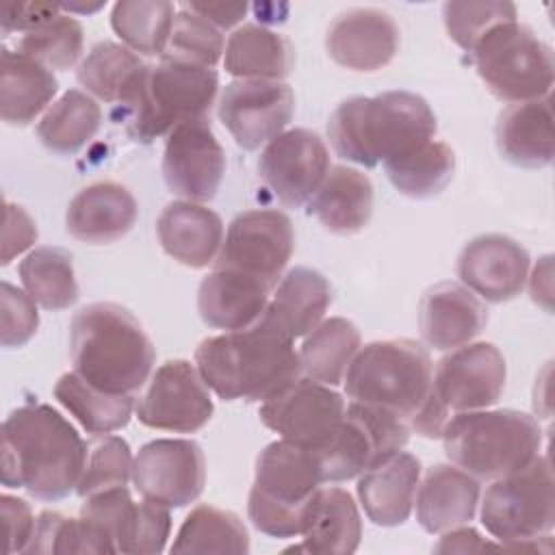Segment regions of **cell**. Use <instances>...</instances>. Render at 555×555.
<instances>
[{
    "instance_id": "cell-1",
    "label": "cell",
    "mask_w": 555,
    "mask_h": 555,
    "mask_svg": "<svg viewBox=\"0 0 555 555\" xmlns=\"http://www.w3.org/2000/svg\"><path fill=\"white\" fill-rule=\"evenodd\" d=\"M293 340L267 308L251 325L202 340L195 366L223 401H267L304 373Z\"/></svg>"
},
{
    "instance_id": "cell-2",
    "label": "cell",
    "mask_w": 555,
    "mask_h": 555,
    "mask_svg": "<svg viewBox=\"0 0 555 555\" xmlns=\"http://www.w3.org/2000/svg\"><path fill=\"white\" fill-rule=\"evenodd\" d=\"M87 444L52 405L26 403L2 423V486L41 501L65 499L80 481Z\"/></svg>"
},
{
    "instance_id": "cell-3",
    "label": "cell",
    "mask_w": 555,
    "mask_h": 555,
    "mask_svg": "<svg viewBox=\"0 0 555 555\" xmlns=\"http://www.w3.org/2000/svg\"><path fill=\"white\" fill-rule=\"evenodd\" d=\"M434 134V111L421 95L410 91L349 98L334 108L327 121L334 152L362 167L395 160L429 143Z\"/></svg>"
},
{
    "instance_id": "cell-4",
    "label": "cell",
    "mask_w": 555,
    "mask_h": 555,
    "mask_svg": "<svg viewBox=\"0 0 555 555\" xmlns=\"http://www.w3.org/2000/svg\"><path fill=\"white\" fill-rule=\"evenodd\" d=\"M74 373L111 395H134L150 377L156 351L141 323L111 301L89 304L69 323Z\"/></svg>"
},
{
    "instance_id": "cell-5",
    "label": "cell",
    "mask_w": 555,
    "mask_h": 555,
    "mask_svg": "<svg viewBox=\"0 0 555 555\" xmlns=\"http://www.w3.org/2000/svg\"><path fill=\"white\" fill-rule=\"evenodd\" d=\"M217 87L215 69L160 59V63L143 67L119 102L121 121L134 141L150 143L182 121L208 117Z\"/></svg>"
},
{
    "instance_id": "cell-6",
    "label": "cell",
    "mask_w": 555,
    "mask_h": 555,
    "mask_svg": "<svg viewBox=\"0 0 555 555\" xmlns=\"http://www.w3.org/2000/svg\"><path fill=\"white\" fill-rule=\"evenodd\" d=\"M447 457L475 479H499L527 466L540 451V423L518 410L453 414L440 434Z\"/></svg>"
},
{
    "instance_id": "cell-7",
    "label": "cell",
    "mask_w": 555,
    "mask_h": 555,
    "mask_svg": "<svg viewBox=\"0 0 555 555\" xmlns=\"http://www.w3.org/2000/svg\"><path fill=\"white\" fill-rule=\"evenodd\" d=\"M431 373L429 353L421 343L392 338L360 347L343 379L351 401L375 405L410 421L431 392Z\"/></svg>"
},
{
    "instance_id": "cell-8",
    "label": "cell",
    "mask_w": 555,
    "mask_h": 555,
    "mask_svg": "<svg viewBox=\"0 0 555 555\" xmlns=\"http://www.w3.org/2000/svg\"><path fill=\"white\" fill-rule=\"evenodd\" d=\"M323 483L319 455L288 440L267 444L256 460L247 514L251 525L271 538L301 533V516Z\"/></svg>"
},
{
    "instance_id": "cell-9",
    "label": "cell",
    "mask_w": 555,
    "mask_h": 555,
    "mask_svg": "<svg viewBox=\"0 0 555 555\" xmlns=\"http://www.w3.org/2000/svg\"><path fill=\"white\" fill-rule=\"evenodd\" d=\"M481 525L505 548L540 551L538 538L555 525L553 473L546 455H535L527 466L492 479L481 501Z\"/></svg>"
},
{
    "instance_id": "cell-10",
    "label": "cell",
    "mask_w": 555,
    "mask_h": 555,
    "mask_svg": "<svg viewBox=\"0 0 555 555\" xmlns=\"http://www.w3.org/2000/svg\"><path fill=\"white\" fill-rule=\"evenodd\" d=\"M479 78L503 102L548 98L553 87V50L518 20L488 30L470 50Z\"/></svg>"
},
{
    "instance_id": "cell-11",
    "label": "cell",
    "mask_w": 555,
    "mask_h": 555,
    "mask_svg": "<svg viewBox=\"0 0 555 555\" xmlns=\"http://www.w3.org/2000/svg\"><path fill=\"white\" fill-rule=\"evenodd\" d=\"M410 438V425L401 416L351 401L334 440L319 455L323 483L347 481L366 468L401 451Z\"/></svg>"
},
{
    "instance_id": "cell-12",
    "label": "cell",
    "mask_w": 555,
    "mask_h": 555,
    "mask_svg": "<svg viewBox=\"0 0 555 555\" xmlns=\"http://www.w3.org/2000/svg\"><path fill=\"white\" fill-rule=\"evenodd\" d=\"M295 245L291 219L271 208H256L236 215L225 232L215 260L217 269H232L278 286Z\"/></svg>"
},
{
    "instance_id": "cell-13",
    "label": "cell",
    "mask_w": 555,
    "mask_h": 555,
    "mask_svg": "<svg viewBox=\"0 0 555 555\" xmlns=\"http://www.w3.org/2000/svg\"><path fill=\"white\" fill-rule=\"evenodd\" d=\"M345 408V399L332 386L299 377L275 397L262 401L258 416L282 440L321 453L334 440Z\"/></svg>"
},
{
    "instance_id": "cell-14",
    "label": "cell",
    "mask_w": 555,
    "mask_h": 555,
    "mask_svg": "<svg viewBox=\"0 0 555 555\" xmlns=\"http://www.w3.org/2000/svg\"><path fill=\"white\" fill-rule=\"evenodd\" d=\"M505 358L492 343H466L438 360L431 373V397L449 414L486 410L505 388Z\"/></svg>"
},
{
    "instance_id": "cell-15",
    "label": "cell",
    "mask_w": 555,
    "mask_h": 555,
    "mask_svg": "<svg viewBox=\"0 0 555 555\" xmlns=\"http://www.w3.org/2000/svg\"><path fill=\"white\" fill-rule=\"evenodd\" d=\"M215 412L206 382L189 360H167L156 369L137 403V418L152 429L193 434Z\"/></svg>"
},
{
    "instance_id": "cell-16",
    "label": "cell",
    "mask_w": 555,
    "mask_h": 555,
    "mask_svg": "<svg viewBox=\"0 0 555 555\" xmlns=\"http://www.w3.org/2000/svg\"><path fill=\"white\" fill-rule=\"evenodd\" d=\"M132 483L143 499L167 507H184L204 490V451L195 440H152L139 449L132 462Z\"/></svg>"
},
{
    "instance_id": "cell-17",
    "label": "cell",
    "mask_w": 555,
    "mask_h": 555,
    "mask_svg": "<svg viewBox=\"0 0 555 555\" xmlns=\"http://www.w3.org/2000/svg\"><path fill=\"white\" fill-rule=\"evenodd\" d=\"M330 171V152L323 139L308 128L284 130L267 143L258 158V173L273 195L299 208L317 193Z\"/></svg>"
},
{
    "instance_id": "cell-18",
    "label": "cell",
    "mask_w": 555,
    "mask_h": 555,
    "mask_svg": "<svg viewBox=\"0 0 555 555\" xmlns=\"http://www.w3.org/2000/svg\"><path fill=\"white\" fill-rule=\"evenodd\" d=\"M295 95L282 80H234L219 98V119L243 150H258L284 132Z\"/></svg>"
},
{
    "instance_id": "cell-19",
    "label": "cell",
    "mask_w": 555,
    "mask_h": 555,
    "mask_svg": "<svg viewBox=\"0 0 555 555\" xmlns=\"http://www.w3.org/2000/svg\"><path fill=\"white\" fill-rule=\"evenodd\" d=\"M225 173V154L208 117L178 124L165 143L163 176L171 193L186 202H208Z\"/></svg>"
},
{
    "instance_id": "cell-20",
    "label": "cell",
    "mask_w": 555,
    "mask_h": 555,
    "mask_svg": "<svg viewBox=\"0 0 555 555\" xmlns=\"http://www.w3.org/2000/svg\"><path fill=\"white\" fill-rule=\"evenodd\" d=\"M529 273L527 249L505 234H481L464 245L457 278L486 301H509L525 288Z\"/></svg>"
},
{
    "instance_id": "cell-21",
    "label": "cell",
    "mask_w": 555,
    "mask_h": 555,
    "mask_svg": "<svg viewBox=\"0 0 555 555\" xmlns=\"http://www.w3.org/2000/svg\"><path fill=\"white\" fill-rule=\"evenodd\" d=\"M397 48L399 28L395 20L373 7L340 13L325 35L330 59L351 72H377L386 67L395 59Z\"/></svg>"
},
{
    "instance_id": "cell-22",
    "label": "cell",
    "mask_w": 555,
    "mask_h": 555,
    "mask_svg": "<svg viewBox=\"0 0 555 555\" xmlns=\"http://www.w3.org/2000/svg\"><path fill=\"white\" fill-rule=\"evenodd\" d=\"M488 323L483 304L455 282L431 286L418 306V325L423 340L440 351L470 343Z\"/></svg>"
},
{
    "instance_id": "cell-23",
    "label": "cell",
    "mask_w": 555,
    "mask_h": 555,
    "mask_svg": "<svg viewBox=\"0 0 555 555\" xmlns=\"http://www.w3.org/2000/svg\"><path fill=\"white\" fill-rule=\"evenodd\" d=\"M421 481V462L405 451H397L358 479V499L371 522L379 527L403 525L414 507Z\"/></svg>"
},
{
    "instance_id": "cell-24",
    "label": "cell",
    "mask_w": 555,
    "mask_h": 555,
    "mask_svg": "<svg viewBox=\"0 0 555 555\" xmlns=\"http://www.w3.org/2000/svg\"><path fill=\"white\" fill-rule=\"evenodd\" d=\"M137 221L132 193L117 182H95L74 195L65 212L67 232L91 245H108L126 236Z\"/></svg>"
},
{
    "instance_id": "cell-25",
    "label": "cell",
    "mask_w": 555,
    "mask_h": 555,
    "mask_svg": "<svg viewBox=\"0 0 555 555\" xmlns=\"http://www.w3.org/2000/svg\"><path fill=\"white\" fill-rule=\"evenodd\" d=\"M269 286L232 269L210 271L197 291V310L208 327L234 332L258 321L269 308Z\"/></svg>"
},
{
    "instance_id": "cell-26",
    "label": "cell",
    "mask_w": 555,
    "mask_h": 555,
    "mask_svg": "<svg viewBox=\"0 0 555 555\" xmlns=\"http://www.w3.org/2000/svg\"><path fill=\"white\" fill-rule=\"evenodd\" d=\"M163 249L184 267L204 269L212 264L223 245L221 217L197 202H171L156 221Z\"/></svg>"
},
{
    "instance_id": "cell-27",
    "label": "cell",
    "mask_w": 555,
    "mask_h": 555,
    "mask_svg": "<svg viewBox=\"0 0 555 555\" xmlns=\"http://www.w3.org/2000/svg\"><path fill=\"white\" fill-rule=\"evenodd\" d=\"M416 520L427 533H444L475 518L479 479L451 464L427 468L416 488Z\"/></svg>"
},
{
    "instance_id": "cell-28",
    "label": "cell",
    "mask_w": 555,
    "mask_h": 555,
    "mask_svg": "<svg viewBox=\"0 0 555 555\" xmlns=\"http://www.w3.org/2000/svg\"><path fill=\"white\" fill-rule=\"evenodd\" d=\"M299 535H304V544L288 551L330 555L353 553L360 546L362 520L351 494L336 486H319L304 509Z\"/></svg>"
},
{
    "instance_id": "cell-29",
    "label": "cell",
    "mask_w": 555,
    "mask_h": 555,
    "mask_svg": "<svg viewBox=\"0 0 555 555\" xmlns=\"http://www.w3.org/2000/svg\"><path fill=\"white\" fill-rule=\"evenodd\" d=\"M501 156L525 169H542L551 165L555 154L551 100L540 98L507 106L494 128Z\"/></svg>"
},
{
    "instance_id": "cell-30",
    "label": "cell",
    "mask_w": 555,
    "mask_h": 555,
    "mask_svg": "<svg viewBox=\"0 0 555 555\" xmlns=\"http://www.w3.org/2000/svg\"><path fill=\"white\" fill-rule=\"evenodd\" d=\"M308 215L334 234L360 232L373 215V184L353 167H330L325 180L308 202Z\"/></svg>"
},
{
    "instance_id": "cell-31",
    "label": "cell",
    "mask_w": 555,
    "mask_h": 555,
    "mask_svg": "<svg viewBox=\"0 0 555 555\" xmlns=\"http://www.w3.org/2000/svg\"><path fill=\"white\" fill-rule=\"evenodd\" d=\"M59 82L43 63L20 50L2 48L0 117L9 126L30 124L56 95Z\"/></svg>"
},
{
    "instance_id": "cell-32",
    "label": "cell",
    "mask_w": 555,
    "mask_h": 555,
    "mask_svg": "<svg viewBox=\"0 0 555 555\" xmlns=\"http://www.w3.org/2000/svg\"><path fill=\"white\" fill-rule=\"evenodd\" d=\"M295 63L291 41L258 24L236 28L225 43V72L238 80H282Z\"/></svg>"
},
{
    "instance_id": "cell-33",
    "label": "cell",
    "mask_w": 555,
    "mask_h": 555,
    "mask_svg": "<svg viewBox=\"0 0 555 555\" xmlns=\"http://www.w3.org/2000/svg\"><path fill=\"white\" fill-rule=\"evenodd\" d=\"M330 304L332 288L325 275L310 267H295L275 286L269 312L293 338H301L321 323Z\"/></svg>"
},
{
    "instance_id": "cell-34",
    "label": "cell",
    "mask_w": 555,
    "mask_h": 555,
    "mask_svg": "<svg viewBox=\"0 0 555 555\" xmlns=\"http://www.w3.org/2000/svg\"><path fill=\"white\" fill-rule=\"evenodd\" d=\"M54 399L93 436H104L126 427L134 408L132 395L98 390L74 371L59 377Z\"/></svg>"
},
{
    "instance_id": "cell-35",
    "label": "cell",
    "mask_w": 555,
    "mask_h": 555,
    "mask_svg": "<svg viewBox=\"0 0 555 555\" xmlns=\"http://www.w3.org/2000/svg\"><path fill=\"white\" fill-rule=\"evenodd\" d=\"M360 349L358 327L343 319L332 317L319 323L304 340L299 349L301 371L325 386H336L343 382L345 371Z\"/></svg>"
},
{
    "instance_id": "cell-36",
    "label": "cell",
    "mask_w": 555,
    "mask_h": 555,
    "mask_svg": "<svg viewBox=\"0 0 555 555\" xmlns=\"http://www.w3.org/2000/svg\"><path fill=\"white\" fill-rule=\"evenodd\" d=\"M100 104L80 89L65 91L37 124L39 141L56 154H76L100 128Z\"/></svg>"
},
{
    "instance_id": "cell-37",
    "label": "cell",
    "mask_w": 555,
    "mask_h": 555,
    "mask_svg": "<svg viewBox=\"0 0 555 555\" xmlns=\"http://www.w3.org/2000/svg\"><path fill=\"white\" fill-rule=\"evenodd\" d=\"M171 553H249V533L243 520L215 505H197L184 518Z\"/></svg>"
},
{
    "instance_id": "cell-38",
    "label": "cell",
    "mask_w": 555,
    "mask_h": 555,
    "mask_svg": "<svg viewBox=\"0 0 555 555\" xmlns=\"http://www.w3.org/2000/svg\"><path fill=\"white\" fill-rule=\"evenodd\" d=\"M26 293L46 310H65L78 299L72 254L63 247H37L20 262Z\"/></svg>"
},
{
    "instance_id": "cell-39",
    "label": "cell",
    "mask_w": 555,
    "mask_h": 555,
    "mask_svg": "<svg viewBox=\"0 0 555 555\" xmlns=\"http://www.w3.org/2000/svg\"><path fill=\"white\" fill-rule=\"evenodd\" d=\"M176 9L167 0H119L111 11V26L134 54L163 56Z\"/></svg>"
},
{
    "instance_id": "cell-40",
    "label": "cell",
    "mask_w": 555,
    "mask_h": 555,
    "mask_svg": "<svg viewBox=\"0 0 555 555\" xmlns=\"http://www.w3.org/2000/svg\"><path fill=\"white\" fill-rule=\"evenodd\" d=\"M143 67L145 63L130 48L115 41H100L78 65L76 78L95 98L119 104Z\"/></svg>"
},
{
    "instance_id": "cell-41",
    "label": "cell",
    "mask_w": 555,
    "mask_h": 555,
    "mask_svg": "<svg viewBox=\"0 0 555 555\" xmlns=\"http://www.w3.org/2000/svg\"><path fill=\"white\" fill-rule=\"evenodd\" d=\"M392 186L408 197L438 195L453 178L455 154L442 141H429L395 160L384 163Z\"/></svg>"
},
{
    "instance_id": "cell-42",
    "label": "cell",
    "mask_w": 555,
    "mask_h": 555,
    "mask_svg": "<svg viewBox=\"0 0 555 555\" xmlns=\"http://www.w3.org/2000/svg\"><path fill=\"white\" fill-rule=\"evenodd\" d=\"M24 553H117L115 542L87 518L41 512Z\"/></svg>"
},
{
    "instance_id": "cell-43",
    "label": "cell",
    "mask_w": 555,
    "mask_h": 555,
    "mask_svg": "<svg viewBox=\"0 0 555 555\" xmlns=\"http://www.w3.org/2000/svg\"><path fill=\"white\" fill-rule=\"evenodd\" d=\"M82 43L85 35L80 22L59 13L35 30H28L20 39L17 50L43 63L48 69H67L80 59Z\"/></svg>"
},
{
    "instance_id": "cell-44",
    "label": "cell",
    "mask_w": 555,
    "mask_h": 555,
    "mask_svg": "<svg viewBox=\"0 0 555 555\" xmlns=\"http://www.w3.org/2000/svg\"><path fill=\"white\" fill-rule=\"evenodd\" d=\"M223 54V35L202 15L182 7L176 13L169 43L160 59L184 61L202 67H215Z\"/></svg>"
},
{
    "instance_id": "cell-45",
    "label": "cell",
    "mask_w": 555,
    "mask_h": 555,
    "mask_svg": "<svg viewBox=\"0 0 555 555\" xmlns=\"http://www.w3.org/2000/svg\"><path fill=\"white\" fill-rule=\"evenodd\" d=\"M132 451L124 438L100 436L87 453V464L76 492L85 499L108 488L126 486L132 477Z\"/></svg>"
},
{
    "instance_id": "cell-46",
    "label": "cell",
    "mask_w": 555,
    "mask_h": 555,
    "mask_svg": "<svg viewBox=\"0 0 555 555\" xmlns=\"http://www.w3.org/2000/svg\"><path fill=\"white\" fill-rule=\"evenodd\" d=\"M444 28L449 37L466 52L499 24L514 22L518 17L512 2L486 0V2H444L442 7Z\"/></svg>"
},
{
    "instance_id": "cell-47",
    "label": "cell",
    "mask_w": 555,
    "mask_h": 555,
    "mask_svg": "<svg viewBox=\"0 0 555 555\" xmlns=\"http://www.w3.org/2000/svg\"><path fill=\"white\" fill-rule=\"evenodd\" d=\"M171 533V514L167 505L143 499L134 503L126 531L117 544V553L130 555H158Z\"/></svg>"
},
{
    "instance_id": "cell-48",
    "label": "cell",
    "mask_w": 555,
    "mask_h": 555,
    "mask_svg": "<svg viewBox=\"0 0 555 555\" xmlns=\"http://www.w3.org/2000/svg\"><path fill=\"white\" fill-rule=\"evenodd\" d=\"M37 301L20 291L17 286L2 282L0 293V343L7 349L26 345L37 327H39V314H37Z\"/></svg>"
},
{
    "instance_id": "cell-49",
    "label": "cell",
    "mask_w": 555,
    "mask_h": 555,
    "mask_svg": "<svg viewBox=\"0 0 555 555\" xmlns=\"http://www.w3.org/2000/svg\"><path fill=\"white\" fill-rule=\"evenodd\" d=\"M132 509H134V501L128 488L117 486V488H108V490L85 496V503L80 505V516L98 525L117 546L126 531Z\"/></svg>"
},
{
    "instance_id": "cell-50",
    "label": "cell",
    "mask_w": 555,
    "mask_h": 555,
    "mask_svg": "<svg viewBox=\"0 0 555 555\" xmlns=\"http://www.w3.org/2000/svg\"><path fill=\"white\" fill-rule=\"evenodd\" d=\"M35 241H37V225L30 219V215L22 206L7 202L0 264L2 267L9 264L15 256L26 251Z\"/></svg>"
},
{
    "instance_id": "cell-51",
    "label": "cell",
    "mask_w": 555,
    "mask_h": 555,
    "mask_svg": "<svg viewBox=\"0 0 555 555\" xmlns=\"http://www.w3.org/2000/svg\"><path fill=\"white\" fill-rule=\"evenodd\" d=\"M0 509H2V518L7 525V553H22L26 551L33 531H35V522L37 518L33 516L30 505L24 499L11 496V494H2L0 496Z\"/></svg>"
},
{
    "instance_id": "cell-52",
    "label": "cell",
    "mask_w": 555,
    "mask_h": 555,
    "mask_svg": "<svg viewBox=\"0 0 555 555\" xmlns=\"http://www.w3.org/2000/svg\"><path fill=\"white\" fill-rule=\"evenodd\" d=\"M59 15V4L50 2H7L2 7V33H15V30H35L37 26L46 24Z\"/></svg>"
},
{
    "instance_id": "cell-53",
    "label": "cell",
    "mask_w": 555,
    "mask_h": 555,
    "mask_svg": "<svg viewBox=\"0 0 555 555\" xmlns=\"http://www.w3.org/2000/svg\"><path fill=\"white\" fill-rule=\"evenodd\" d=\"M182 7L193 11V13H197V15H202L204 20H208L219 30L232 28L247 13V4L245 2H238V4H230V2H184Z\"/></svg>"
},
{
    "instance_id": "cell-54",
    "label": "cell",
    "mask_w": 555,
    "mask_h": 555,
    "mask_svg": "<svg viewBox=\"0 0 555 555\" xmlns=\"http://www.w3.org/2000/svg\"><path fill=\"white\" fill-rule=\"evenodd\" d=\"M494 544L486 542L475 529L470 527H455L444 531L440 542L436 544V553H473V551H486L492 548Z\"/></svg>"
}]
</instances>
